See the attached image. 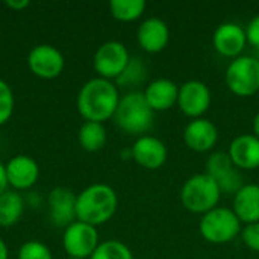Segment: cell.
<instances>
[{
    "label": "cell",
    "instance_id": "obj_29",
    "mask_svg": "<svg viewBox=\"0 0 259 259\" xmlns=\"http://www.w3.org/2000/svg\"><path fill=\"white\" fill-rule=\"evenodd\" d=\"M246 36H247V42L252 47L259 49V14L249 21L246 27Z\"/></svg>",
    "mask_w": 259,
    "mask_h": 259
},
{
    "label": "cell",
    "instance_id": "obj_10",
    "mask_svg": "<svg viewBox=\"0 0 259 259\" xmlns=\"http://www.w3.org/2000/svg\"><path fill=\"white\" fill-rule=\"evenodd\" d=\"M27 65L35 76L41 79H55L62 73L65 59L55 46L38 44L30 49L27 55Z\"/></svg>",
    "mask_w": 259,
    "mask_h": 259
},
{
    "label": "cell",
    "instance_id": "obj_13",
    "mask_svg": "<svg viewBox=\"0 0 259 259\" xmlns=\"http://www.w3.org/2000/svg\"><path fill=\"white\" fill-rule=\"evenodd\" d=\"M212 44L222 56L235 59L241 56L243 50L247 46L246 29L234 21L222 23L212 35Z\"/></svg>",
    "mask_w": 259,
    "mask_h": 259
},
{
    "label": "cell",
    "instance_id": "obj_5",
    "mask_svg": "<svg viewBox=\"0 0 259 259\" xmlns=\"http://www.w3.org/2000/svg\"><path fill=\"white\" fill-rule=\"evenodd\" d=\"M241 222L229 208L217 206L202 215L199 231L203 240L211 244H226L241 234Z\"/></svg>",
    "mask_w": 259,
    "mask_h": 259
},
{
    "label": "cell",
    "instance_id": "obj_3",
    "mask_svg": "<svg viewBox=\"0 0 259 259\" xmlns=\"http://www.w3.org/2000/svg\"><path fill=\"white\" fill-rule=\"evenodd\" d=\"M114 120L123 132L143 137L152 129L155 112L149 106L143 91L134 90L120 99Z\"/></svg>",
    "mask_w": 259,
    "mask_h": 259
},
{
    "label": "cell",
    "instance_id": "obj_2",
    "mask_svg": "<svg viewBox=\"0 0 259 259\" xmlns=\"http://www.w3.org/2000/svg\"><path fill=\"white\" fill-rule=\"evenodd\" d=\"M118 206V197L112 187L93 184L76 196V220L99 226L109 222Z\"/></svg>",
    "mask_w": 259,
    "mask_h": 259
},
{
    "label": "cell",
    "instance_id": "obj_16",
    "mask_svg": "<svg viewBox=\"0 0 259 259\" xmlns=\"http://www.w3.org/2000/svg\"><path fill=\"white\" fill-rule=\"evenodd\" d=\"M137 39L144 52L159 53L167 47L170 41V29L164 20L150 17L138 26Z\"/></svg>",
    "mask_w": 259,
    "mask_h": 259
},
{
    "label": "cell",
    "instance_id": "obj_7",
    "mask_svg": "<svg viewBox=\"0 0 259 259\" xmlns=\"http://www.w3.org/2000/svg\"><path fill=\"white\" fill-rule=\"evenodd\" d=\"M99 244V232L88 223L76 220L64 229L62 246L68 258L90 259Z\"/></svg>",
    "mask_w": 259,
    "mask_h": 259
},
{
    "label": "cell",
    "instance_id": "obj_19",
    "mask_svg": "<svg viewBox=\"0 0 259 259\" xmlns=\"http://www.w3.org/2000/svg\"><path fill=\"white\" fill-rule=\"evenodd\" d=\"M232 211L241 223H259V185L244 184V187L234 196Z\"/></svg>",
    "mask_w": 259,
    "mask_h": 259
},
{
    "label": "cell",
    "instance_id": "obj_17",
    "mask_svg": "<svg viewBox=\"0 0 259 259\" xmlns=\"http://www.w3.org/2000/svg\"><path fill=\"white\" fill-rule=\"evenodd\" d=\"M228 155L238 170H256L259 168V138L253 134H243L235 137Z\"/></svg>",
    "mask_w": 259,
    "mask_h": 259
},
{
    "label": "cell",
    "instance_id": "obj_15",
    "mask_svg": "<svg viewBox=\"0 0 259 259\" xmlns=\"http://www.w3.org/2000/svg\"><path fill=\"white\" fill-rule=\"evenodd\" d=\"M219 140V131L215 124L208 118H196L191 120L184 129V141L188 149L205 153L214 149Z\"/></svg>",
    "mask_w": 259,
    "mask_h": 259
},
{
    "label": "cell",
    "instance_id": "obj_22",
    "mask_svg": "<svg viewBox=\"0 0 259 259\" xmlns=\"http://www.w3.org/2000/svg\"><path fill=\"white\" fill-rule=\"evenodd\" d=\"M144 0H111L109 11L111 15L123 23H131L138 20L146 11Z\"/></svg>",
    "mask_w": 259,
    "mask_h": 259
},
{
    "label": "cell",
    "instance_id": "obj_27",
    "mask_svg": "<svg viewBox=\"0 0 259 259\" xmlns=\"http://www.w3.org/2000/svg\"><path fill=\"white\" fill-rule=\"evenodd\" d=\"M14 106H15L14 91L6 80L0 79V126L9 121L14 112Z\"/></svg>",
    "mask_w": 259,
    "mask_h": 259
},
{
    "label": "cell",
    "instance_id": "obj_23",
    "mask_svg": "<svg viewBox=\"0 0 259 259\" xmlns=\"http://www.w3.org/2000/svg\"><path fill=\"white\" fill-rule=\"evenodd\" d=\"M147 77V67L143 58L140 56H131L129 64L126 65L124 71L117 77V83L120 87H138L141 85Z\"/></svg>",
    "mask_w": 259,
    "mask_h": 259
},
{
    "label": "cell",
    "instance_id": "obj_1",
    "mask_svg": "<svg viewBox=\"0 0 259 259\" xmlns=\"http://www.w3.org/2000/svg\"><path fill=\"white\" fill-rule=\"evenodd\" d=\"M120 93L112 80L93 77L85 82L77 94V111L87 121L103 123L114 118L120 103Z\"/></svg>",
    "mask_w": 259,
    "mask_h": 259
},
{
    "label": "cell",
    "instance_id": "obj_31",
    "mask_svg": "<svg viewBox=\"0 0 259 259\" xmlns=\"http://www.w3.org/2000/svg\"><path fill=\"white\" fill-rule=\"evenodd\" d=\"M6 6L14 11H23L27 6H30V2L29 0H9V2H6Z\"/></svg>",
    "mask_w": 259,
    "mask_h": 259
},
{
    "label": "cell",
    "instance_id": "obj_18",
    "mask_svg": "<svg viewBox=\"0 0 259 259\" xmlns=\"http://www.w3.org/2000/svg\"><path fill=\"white\" fill-rule=\"evenodd\" d=\"M143 94L153 112L168 111L178 105L179 87L170 79H156L146 87Z\"/></svg>",
    "mask_w": 259,
    "mask_h": 259
},
{
    "label": "cell",
    "instance_id": "obj_12",
    "mask_svg": "<svg viewBox=\"0 0 259 259\" xmlns=\"http://www.w3.org/2000/svg\"><path fill=\"white\" fill-rule=\"evenodd\" d=\"M131 150H132V159L140 167L147 170L161 168L168 158L167 146L159 138L152 135L138 137V140L134 143Z\"/></svg>",
    "mask_w": 259,
    "mask_h": 259
},
{
    "label": "cell",
    "instance_id": "obj_33",
    "mask_svg": "<svg viewBox=\"0 0 259 259\" xmlns=\"http://www.w3.org/2000/svg\"><path fill=\"white\" fill-rule=\"evenodd\" d=\"M252 127H253V135L259 138V111L256 112L255 118H253V123H252Z\"/></svg>",
    "mask_w": 259,
    "mask_h": 259
},
{
    "label": "cell",
    "instance_id": "obj_8",
    "mask_svg": "<svg viewBox=\"0 0 259 259\" xmlns=\"http://www.w3.org/2000/svg\"><path fill=\"white\" fill-rule=\"evenodd\" d=\"M131 61L129 50L120 41H106L94 53V70L99 77L112 80L124 71Z\"/></svg>",
    "mask_w": 259,
    "mask_h": 259
},
{
    "label": "cell",
    "instance_id": "obj_14",
    "mask_svg": "<svg viewBox=\"0 0 259 259\" xmlns=\"http://www.w3.org/2000/svg\"><path fill=\"white\" fill-rule=\"evenodd\" d=\"M5 168L8 184L14 188V191L32 188L39 178V167L36 161L27 155H17L11 158Z\"/></svg>",
    "mask_w": 259,
    "mask_h": 259
},
{
    "label": "cell",
    "instance_id": "obj_30",
    "mask_svg": "<svg viewBox=\"0 0 259 259\" xmlns=\"http://www.w3.org/2000/svg\"><path fill=\"white\" fill-rule=\"evenodd\" d=\"M9 190V184H8V178H6V168L5 164L0 162V196L3 193H6Z\"/></svg>",
    "mask_w": 259,
    "mask_h": 259
},
{
    "label": "cell",
    "instance_id": "obj_21",
    "mask_svg": "<svg viewBox=\"0 0 259 259\" xmlns=\"http://www.w3.org/2000/svg\"><path fill=\"white\" fill-rule=\"evenodd\" d=\"M79 144L87 152H99L105 147L108 141V134L103 123L96 121H85L77 134Z\"/></svg>",
    "mask_w": 259,
    "mask_h": 259
},
{
    "label": "cell",
    "instance_id": "obj_26",
    "mask_svg": "<svg viewBox=\"0 0 259 259\" xmlns=\"http://www.w3.org/2000/svg\"><path fill=\"white\" fill-rule=\"evenodd\" d=\"M17 259H53V255L44 243L30 240L20 246Z\"/></svg>",
    "mask_w": 259,
    "mask_h": 259
},
{
    "label": "cell",
    "instance_id": "obj_4",
    "mask_svg": "<svg viewBox=\"0 0 259 259\" xmlns=\"http://www.w3.org/2000/svg\"><path fill=\"white\" fill-rule=\"evenodd\" d=\"M222 191L206 173H199L185 181L181 188L182 206L193 214H206L219 206Z\"/></svg>",
    "mask_w": 259,
    "mask_h": 259
},
{
    "label": "cell",
    "instance_id": "obj_11",
    "mask_svg": "<svg viewBox=\"0 0 259 259\" xmlns=\"http://www.w3.org/2000/svg\"><path fill=\"white\" fill-rule=\"evenodd\" d=\"M49 217L53 226L67 228L76 222V194L65 188L56 187L47 196Z\"/></svg>",
    "mask_w": 259,
    "mask_h": 259
},
{
    "label": "cell",
    "instance_id": "obj_32",
    "mask_svg": "<svg viewBox=\"0 0 259 259\" xmlns=\"http://www.w3.org/2000/svg\"><path fill=\"white\" fill-rule=\"evenodd\" d=\"M9 258V249L6 246V243L0 238V259H8Z\"/></svg>",
    "mask_w": 259,
    "mask_h": 259
},
{
    "label": "cell",
    "instance_id": "obj_34",
    "mask_svg": "<svg viewBox=\"0 0 259 259\" xmlns=\"http://www.w3.org/2000/svg\"><path fill=\"white\" fill-rule=\"evenodd\" d=\"M67 259H82V258H67Z\"/></svg>",
    "mask_w": 259,
    "mask_h": 259
},
{
    "label": "cell",
    "instance_id": "obj_9",
    "mask_svg": "<svg viewBox=\"0 0 259 259\" xmlns=\"http://www.w3.org/2000/svg\"><path fill=\"white\" fill-rule=\"evenodd\" d=\"M178 106L191 120L202 118L211 106V90L202 80H187L179 87Z\"/></svg>",
    "mask_w": 259,
    "mask_h": 259
},
{
    "label": "cell",
    "instance_id": "obj_6",
    "mask_svg": "<svg viewBox=\"0 0 259 259\" xmlns=\"http://www.w3.org/2000/svg\"><path fill=\"white\" fill-rule=\"evenodd\" d=\"M226 85L240 97H250L259 91V58L238 56L226 68Z\"/></svg>",
    "mask_w": 259,
    "mask_h": 259
},
{
    "label": "cell",
    "instance_id": "obj_20",
    "mask_svg": "<svg viewBox=\"0 0 259 259\" xmlns=\"http://www.w3.org/2000/svg\"><path fill=\"white\" fill-rule=\"evenodd\" d=\"M24 212V199L18 191L8 190L0 196V228L17 225Z\"/></svg>",
    "mask_w": 259,
    "mask_h": 259
},
{
    "label": "cell",
    "instance_id": "obj_24",
    "mask_svg": "<svg viewBox=\"0 0 259 259\" xmlns=\"http://www.w3.org/2000/svg\"><path fill=\"white\" fill-rule=\"evenodd\" d=\"M90 259H134L131 249L118 240L102 241Z\"/></svg>",
    "mask_w": 259,
    "mask_h": 259
},
{
    "label": "cell",
    "instance_id": "obj_28",
    "mask_svg": "<svg viewBox=\"0 0 259 259\" xmlns=\"http://www.w3.org/2000/svg\"><path fill=\"white\" fill-rule=\"evenodd\" d=\"M241 238L246 247L259 253V223L246 225L241 229Z\"/></svg>",
    "mask_w": 259,
    "mask_h": 259
},
{
    "label": "cell",
    "instance_id": "obj_25",
    "mask_svg": "<svg viewBox=\"0 0 259 259\" xmlns=\"http://www.w3.org/2000/svg\"><path fill=\"white\" fill-rule=\"evenodd\" d=\"M232 168H235V165L228 152H214L208 156L205 162V173L211 176L214 181H219Z\"/></svg>",
    "mask_w": 259,
    "mask_h": 259
}]
</instances>
